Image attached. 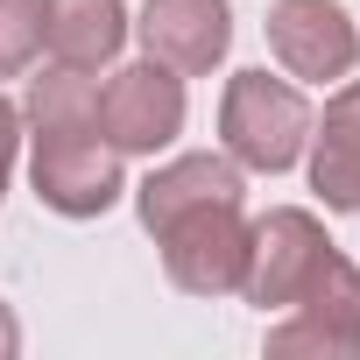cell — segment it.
Segmentation results:
<instances>
[{
    "label": "cell",
    "instance_id": "cell-8",
    "mask_svg": "<svg viewBox=\"0 0 360 360\" xmlns=\"http://www.w3.org/2000/svg\"><path fill=\"white\" fill-rule=\"evenodd\" d=\"M134 36L176 78H205L233 50V0H141Z\"/></svg>",
    "mask_w": 360,
    "mask_h": 360
},
{
    "label": "cell",
    "instance_id": "cell-14",
    "mask_svg": "<svg viewBox=\"0 0 360 360\" xmlns=\"http://www.w3.org/2000/svg\"><path fill=\"white\" fill-rule=\"evenodd\" d=\"M22 353V325H15V311L0 304V360H15Z\"/></svg>",
    "mask_w": 360,
    "mask_h": 360
},
{
    "label": "cell",
    "instance_id": "cell-9",
    "mask_svg": "<svg viewBox=\"0 0 360 360\" xmlns=\"http://www.w3.org/2000/svg\"><path fill=\"white\" fill-rule=\"evenodd\" d=\"M304 148H311V191L325 198V212H360V78H339Z\"/></svg>",
    "mask_w": 360,
    "mask_h": 360
},
{
    "label": "cell",
    "instance_id": "cell-11",
    "mask_svg": "<svg viewBox=\"0 0 360 360\" xmlns=\"http://www.w3.org/2000/svg\"><path fill=\"white\" fill-rule=\"evenodd\" d=\"M127 0H43V50L50 64H71V71H99L120 57L127 43Z\"/></svg>",
    "mask_w": 360,
    "mask_h": 360
},
{
    "label": "cell",
    "instance_id": "cell-2",
    "mask_svg": "<svg viewBox=\"0 0 360 360\" xmlns=\"http://www.w3.org/2000/svg\"><path fill=\"white\" fill-rule=\"evenodd\" d=\"M219 141L240 169L255 176H283L304 141H311V106L290 78H269V71H233L226 78V99H219Z\"/></svg>",
    "mask_w": 360,
    "mask_h": 360
},
{
    "label": "cell",
    "instance_id": "cell-12",
    "mask_svg": "<svg viewBox=\"0 0 360 360\" xmlns=\"http://www.w3.org/2000/svg\"><path fill=\"white\" fill-rule=\"evenodd\" d=\"M43 50V0H0V78H22Z\"/></svg>",
    "mask_w": 360,
    "mask_h": 360
},
{
    "label": "cell",
    "instance_id": "cell-5",
    "mask_svg": "<svg viewBox=\"0 0 360 360\" xmlns=\"http://www.w3.org/2000/svg\"><path fill=\"white\" fill-rule=\"evenodd\" d=\"M99 134H106L120 155H155V148H169L176 134H184V78H176L169 64H155V57L113 71L106 92H99Z\"/></svg>",
    "mask_w": 360,
    "mask_h": 360
},
{
    "label": "cell",
    "instance_id": "cell-4",
    "mask_svg": "<svg viewBox=\"0 0 360 360\" xmlns=\"http://www.w3.org/2000/svg\"><path fill=\"white\" fill-rule=\"evenodd\" d=\"M332 255H339V248H332V233H325L318 212L276 205L269 219H255V248H248V283H240V297L262 304V311H290Z\"/></svg>",
    "mask_w": 360,
    "mask_h": 360
},
{
    "label": "cell",
    "instance_id": "cell-6",
    "mask_svg": "<svg viewBox=\"0 0 360 360\" xmlns=\"http://www.w3.org/2000/svg\"><path fill=\"white\" fill-rule=\"evenodd\" d=\"M262 29H269L276 64L304 85H339L360 64V29L339 0H276Z\"/></svg>",
    "mask_w": 360,
    "mask_h": 360
},
{
    "label": "cell",
    "instance_id": "cell-13",
    "mask_svg": "<svg viewBox=\"0 0 360 360\" xmlns=\"http://www.w3.org/2000/svg\"><path fill=\"white\" fill-rule=\"evenodd\" d=\"M15 148H22V106L0 99V198H8V176H15Z\"/></svg>",
    "mask_w": 360,
    "mask_h": 360
},
{
    "label": "cell",
    "instance_id": "cell-10",
    "mask_svg": "<svg viewBox=\"0 0 360 360\" xmlns=\"http://www.w3.org/2000/svg\"><path fill=\"white\" fill-rule=\"evenodd\" d=\"M240 198H248L240 162L205 148V155H176V162L148 169V184L134 191V212H141V226L155 233V226H169L176 212H191V205H240Z\"/></svg>",
    "mask_w": 360,
    "mask_h": 360
},
{
    "label": "cell",
    "instance_id": "cell-1",
    "mask_svg": "<svg viewBox=\"0 0 360 360\" xmlns=\"http://www.w3.org/2000/svg\"><path fill=\"white\" fill-rule=\"evenodd\" d=\"M29 176L36 198L57 219H99L120 205L127 176H120V148L99 134V85L92 71L50 64L29 85Z\"/></svg>",
    "mask_w": 360,
    "mask_h": 360
},
{
    "label": "cell",
    "instance_id": "cell-3",
    "mask_svg": "<svg viewBox=\"0 0 360 360\" xmlns=\"http://www.w3.org/2000/svg\"><path fill=\"white\" fill-rule=\"evenodd\" d=\"M155 248H162V276L184 297H233L248 283L255 226L240 219V205H191L169 226H155Z\"/></svg>",
    "mask_w": 360,
    "mask_h": 360
},
{
    "label": "cell",
    "instance_id": "cell-7",
    "mask_svg": "<svg viewBox=\"0 0 360 360\" xmlns=\"http://www.w3.org/2000/svg\"><path fill=\"white\" fill-rule=\"evenodd\" d=\"M290 311H297L290 325H269V353H325V360L360 353V269L346 255H332Z\"/></svg>",
    "mask_w": 360,
    "mask_h": 360
}]
</instances>
